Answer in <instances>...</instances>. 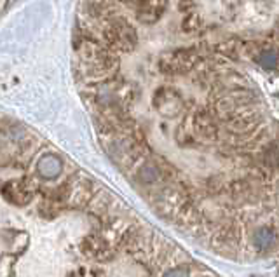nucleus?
<instances>
[{
	"label": "nucleus",
	"mask_w": 279,
	"mask_h": 277,
	"mask_svg": "<svg viewBox=\"0 0 279 277\" xmlns=\"http://www.w3.org/2000/svg\"><path fill=\"white\" fill-rule=\"evenodd\" d=\"M256 61H258L260 67H264V68H267V70H272V68L277 67L279 56L274 51H265V52H262V54H258Z\"/></svg>",
	"instance_id": "f03ea898"
},
{
	"label": "nucleus",
	"mask_w": 279,
	"mask_h": 277,
	"mask_svg": "<svg viewBox=\"0 0 279 277\" xmlns=\"http://www.w3.org/2000/svg\"><path fill=\"white\" fill-rule=\"evenodd\" d=\"M39 173L42 174L44 178H56L58 174L61 173V161L58 159L56 155H44L41 161H39Z\"/></svg>",
	"instance_id": "f257e3e1"
}]
</instances>
